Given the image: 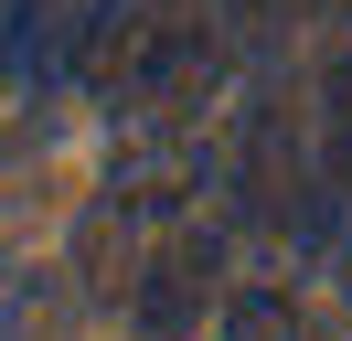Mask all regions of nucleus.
<instances>
[{
  "instance_id": "obj_1",
  "label": "nucleus",
  "mask_w": 352,
  "mask_h": 341,
  "mask_svg": "<svg viewBox=\"0 0 352 341\" xmlns=\"http://www.w3.org/2000/svg\"><path fill=\"white\" fill-rule=\"evenodd\" d=\"M224 341H320V331H309V320L288 309L278 288H245L235 309H224Z\"/></svg>"
}]
</instances>
